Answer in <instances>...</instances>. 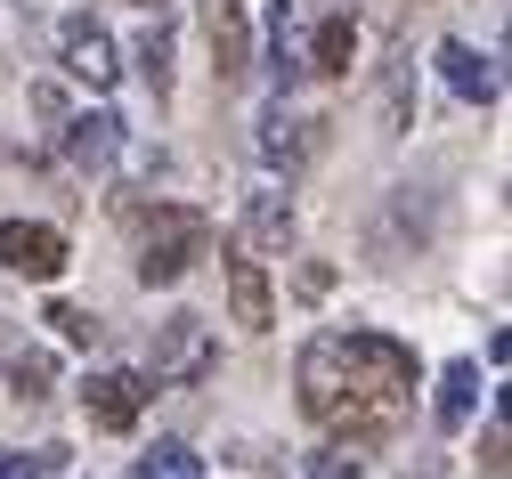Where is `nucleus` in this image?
I'll use <instances>...</instances> for the list:
<instances>
[{
	"mask_svg": "<svg viewBox=\"0 0 512 479\" xmlns=\"http://www.w3.org/2000/svg\"><path fill=\"white\" fill-rule=\"evenodd\" d=\"M334 350H342V366H350V390L366 398V415H391V406L415 390V350L391 341V333L358 325V333H334Z\"/></svg>",
	"mask_w": 512,
	"mask_h": 479,
	"instance_id": "1",
	"label": "nucleus"
},
{
	"mask_svg": "<svg viewBox=\"0 0 512 479\" xmlns=\"http://www.w3.org/2000/svg\"><path fill=\"white\" fill-rule=\"evenodd\" d=\"M204 244H212V220L187 212V203H163L139 228V285H179L187 268L204 260Z\"/></svg>",
	"mask_w": 512,
	"mask_h": 479,
	"instance_id": "2",
	"label": "nucleus"
},
{
	"mask_svg": "<svg viewBox=\"0 0 512 479\" xmlns=\"http://www.w3.org/2000/svg\"><path fill=\"white\" fill-rule=\"evenodd\" d=\"M147 366H155V382H212V366H220L212 325L196 309H171L155 325V341H147Z\"/></svg>",
	"mask_w": 512,
	"mask_h": 479,
	"instance_id": "3",
	"label": "nucleus"
},
{
	"mask_svg": "<svg viewBox=\"0 0 512 479\" xmlns=\"http://www.w3.org/2000/svg\"><path fill=\"white\" fill-rule=\"evenodd\" d=\"M301 415H309V423H350V415H366V398L350 390V366H342V350H334V333H317L309 350H301Z\"/></svg>",
	"mask_w": 512,
	"mask_h": 479,
	"instance_id": "4",
	"label": "nucleus"
},
{
	"mask_svg": "<svg viewBox=\"0 0 512 479\" xmlns=\"http://www.w3.org/2000/svg\"><path fill=\"white\" fill-rule=\"evenodd\" d=\"M0 268H17V277L49 285L57 268H66V236L49 220H0Z\"/></svg>",
	"mask_w": 512,
	"mask_h": 479,
	"instance_id": "5",
	"label": "nucleus"
},
{
	"mask_svg": "<svg viewBox=\"0 0 512 479\" xmlns=\"http://www.w3.org/2000/svg\"><path fill=\"white\" fill-rule=\"evenodd\" d=\"M147 398H155V382H147V374H122V366H106V374L82 382V406H90L98 431H131V423L147 415Z\"/></svg>",
	"mask_w": 512,
	"mask_h": 479,
	"instance_id": "6",
	"label": "nucleus"
},
{
	"mask_svg": "<svg viewBox=\"0 0 512 479\" xmlns=\"http://www.w3.org/2000/svg\"><path fill=\"white\" fill-rule=\"evenodd\" d=\"M57 49H66V74H74V82H90V90H106V82L122 74V65H114V41H106V25H90V17H66Z\"/></svg>",
	"mask_w": 512,
	"mask_h": 479,
	"instance_id": "7",
	"label": "nucleus"
},
{
	"mask_svg": "<svg viewBox=\"0 0 512 479\" xmlns=\"http://www.w3.org/2000/svg\"><path fill=\"white\" fill-rule=\"evenodd\" d=\"M204 33H212V74L220 82H244L252 74V25H244V9H236V0H212Z\"/></svg>",
	"mask_w": 512,
	"mask_h": 479,
	"instance_id": "8",
	"label": "nucleus"
},
{
	"mask_svg": "<svg viewBox=\"0 0 512 479\" xmlns=\"http://www.w3.org/2000/svg\"><path fill=\"white\" fill-rule=\"evenodd\" d=\"M114 147H122V114H66V163L74 171H106L114 163Z\"/></svg>",
	"mask_w": 512,
	"mask_h": 479,
	"instance_id": "9",
	"label": "nucleus"
},
{
	"mask_svg": "<svg viewBox=\"0 0 512 479\" xmlns=\"http://www.w3.org/2000/svg\"><path fill=\"white\" fill-rule=\"evenodd\" d=\"M228 309H236V325H244V333H269V317H277L261 260H244V252H228Z\"/></svg>",
	"mask_w": 512,
	"mask_h": 479,
	"instance_id": "10",
	"label": "nucleus"
},
{
	"mask_svg": "<svg viewBox=\"0 0 512 479\" xmlns=\"http://www.w3.org/2000/svg\"><path fill=\"white\" fill-rule=\"evenodd\" d=\"M317 130H326V122H317V114H293L285 98L261 114V147H269V163H301V155H317Z\"/></svg>",
	"mask_w": 512,
	"mask_h": 479,
	"instance_id": "11",
	"label": "nucleus"
},
{
	"mask_svg": "<svg viewBox=\"0 0 512 479\" xmlns=\"http://www.w3.org/2000/svg\"><path fill=\"white\" fill-rule=\"evenodd\" d=\"M244 244H252V252H285V244H293V203H285L277 187H252V195H244Z\"/></svg>",
	"mask_w": 512,
	"mask_h": 479,
	"instance_id": "12",
	"label": "nucleus"
},
{
	"mask_svg": "<svg viewBox=\"0 0 512 479\" xmlns=\"http://www.w3.org/2000/svg\"><path fill=\"white\" fill-rule=\"evenodd\" d=\"M439 74H447V90H456V98H496V65L472 49V41H439Z\"/></svg>",
	"mask_w": 512,
	"mask_h": 479,
	"instance_id": "13",
	"label": "nucleus"
},
{
	"mask_svg": "<svg viewBox=\"0 0 512 479\" xmlns=\"http://www.w3.org/2000/svg\"><path fill=\"white\" fill-rule=\"evenodd\" d=\"M472 406H480V366L456 358V366L439 374V431H464V423H472Z\"/></svg>",
	"mask_w": 512,
	"mask_h": 479,
	"instance_id": "14",
	"label": "nucleus"
},
{
	"mask_svg": "<svg viewBox=\"0 0 512 479\" xmlns=\"http://www.w3.org/2000/svg\"><path fill=\"white\" fill-rule=\"evenodd\" d=\"M350 57H358V25L350 17H326L309 33V74H350Z\"/></svg>",
	"mask_w": 512,
	"mask_h": 479,
	"instance_id": "15",
	"label": "nucleus"
},
{
	"mask_svg": "<svg viewBox=\"0 0 512 479\" xmlns=\"http://www.w3.org/2000/svg\"><path fill=\"white\" fill-rule=\"evenodd\" d=\"M0 382H9V398H49L57 366H49V350H0Z\"/></svg>",
	"mask_w": 512,
	"mask_h": 479,
	"instance_id": "16",
	"label": "nucleus"
},
{
	"mask_svg": "<svg viewBox=\"0 0 512 479\" xmlns=\"http://www.w3.org/2000/svg\"><path fill=\"white\" fill-rule=\"evenodd\" d=\"M366 455H374V431H350V439H326L309 455V479H358L366 471Z\"/></svg>",
	"mask_w": 512,
	"mask_h": 479,
	"instance_id": "17",
	"label": "nucleus"
},
{
	"mask_svg": "<svg viewBox=\"0 0 512 479\" xmlns=\"http://www.w3.org/2000/svg\"><path fill=\"white\" fill-rule=\"evenodd\" d=\"M139 74H147L155 98H171V17H155V25L139 33Z\"/></svg>",
	"mask_w": 512,
	"mask_h": 479,
	"instance_id": "18",
	"label": "nucleus"
},
{
	"mask_svg": "<svg viewBox=\"0 0 512 479\" xmlns=\"http://www.w3.org/2000/svg\"><path fill=\"white\" fill-rule=\"evenodd\" d=\"M139 479H204V455L187 447V439H155L147 463H139Z\"/></svg>",
	"mask_w": 512,
	"mask_h": 479,
	"instance_id": "19",
	"label": "nucleus"
},
{
	"mask_svg": "<svg viewBox=\"0 0 512 479\" xmlns=\"http://www.w3.org/2000/svg\"><path fill=\"white\" fill-rule=\"evenodd\" d=\"M407 74H415V65H407V49H399L391 74H382V130H407V122H415V106H407Z\"/></svg>",
	"mask_w": 512,
	"mask_h": 479,
	"instance_id": "20",
	"label": "nucleus"
},
{
	"mask_svg": "<svg viewBox=\"0 0 512 479\" xmlns=\"http://www.w3.org/2000/svg\"><path fill=\"white\" fill-rule=\"evenodd\" d=\"M66 447H0V479H49Z\"/></svg>",
	"mask_w": 512,
	"mask_h": 479,
	"instance_id": "21",
	"label": "nucleus"
},
{
	"mask_svg": "<svg viewBox=\"0 0 512 479\" xmlns=\"http://www.w3.org/2000/svg\"><path fill=\"white\" fill-rule=\"evenodd\" d=\"M49 325H57V333H66V341H74V350H90V341L106 333V325H98L90 309H74V301H57V309H49Z\"/></svg>",
	"mask_w": 512,
	"mask_h": 479,
	"instance_id": "22",
	"label": "nucleus"
},
{
	"mask_svg": "<svg viewBox=\"0 0 512 479\" xmlns=\"http://www.w3.org/2000/svg\"><path fill=\"white\" fill-rule=\"evenodd\" d=\"M33 106H41L49 122H66V90H57V82H41V90H33Z\"/></svg>",
	"mask_w": 512,
	"mask_h": 479,
	"instance_id": "23",
	"label": "nucleus"
}]
</instances>
